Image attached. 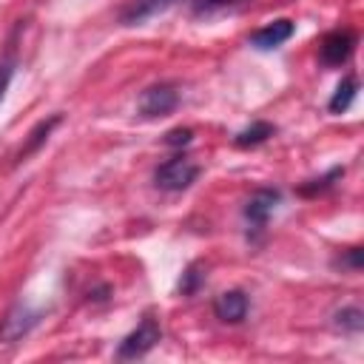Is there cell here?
<instances>
[{"instance_id":"obj_1","label":"cell","mask_w":364,"mask_h":364,"mask_svg":"<svg viewBox=\"0 0 364 364\" xmlns=\"http://www.w3.org/2000/svg\"><path fill=\"white\" fill-rule=\"evenodd\" d=\"M199 176V165L193 159H188L185 154H176L171 159H165L156 171H154V185L159 191H168V193H179L185 188H191Z\"/></svg>"},{"instance_id":"obj_2","label":"cell","mask_w":364,"mask_h":364,"mask_svg":"<svg viewBox=\"0 0 364 364\" xmlns=\"http://www.w3.org/2000/svg\"><path fill=\"white\" fill-rule=\"evenodd\" d=\"M279 202H282V191L279 188H256L250 193V199L242 208L250 239H259L264 233V228H267V222H270V216H273Z\"/></svg>"},{"instance_id":"obj_3","label":"cell","mask_w":364,"mask_h":364,"mask_svg":"<svg viewBox=\"0 0 364 364\" xmlns=\"http://www.w3.org/2000/svg\"><path fill=\"white\" fill-rule=\"evenodd\" d=\"M159 341H162V327H159V321H156L154 316H145V318L136 324V330H131V333L119 341V347H117V358H119V361L142 358V355L151 353Z\"/></svg>"},{"instance_id":"obj_4","label":"cell","mask_w":364,"mask_h":364,"mask_svg":"<svg viewBox=\"0 0 364 364\" xmlns=\"http://www.w3.org/2000/svg\"><path fill=\"white\" fill-rule=\"evenodd\" d=\"M179 105V91L173 82H154L148 85L139 100H136V111L145 119H156V117H168L173 108Z\"/></svg>"},{"instance_id":"obj_5","label":"cell","mask_w":364,"mask_h":364,"mask_svg":"<svg viewBox=\"0 0 364 364\" xmlns=\"http://www.w3.org/2000/svg\"><path fill=\"white\" fill-rule=\"evenodd\" d=\"M355 43H358V37H355L353 28H336V31L324 34V40L318 43V63L327 65V68L344 65L353 57Z\"/></svg>"},{"instance_id":"obj_6","label":"cell","mask_w":364,"mask_h":364,"mask_svg":"<svg viewBox=\"0 0 364 364\" xmlns=\"http://www.w3.org/2000/svg\"><path fill=\"white\" fill-rule=\"evenodd\" d=\"M40 316H43V310H37V307H31L26 301H17L3 316V321H0V341H6V344L20 341L23 336H28L34 330V324L40 321Z\"/></svg>"},{"instance_id":"obj_7","label":"cell","mask_w":364,"mask_h":364,"mask_svg":"<svg viewBox=\"0 0 364 364\" xmlns=\"http://www.w3.org/2000/svg\"><path fill=\"white\" fill-rule=\"evenodd\" d=\"M247 310H250V299H247L245 290H225V293H219L213 299V316L219 321H225V324L245 321Z\"/></svg>"},{"instance_id":"obj_8","label":"cell","mask_w":364,"mask_h":364,"mask_svg":"<svg viewBox=\"0 0 364 364\" xmlns=\"http://www.w3.org/2000/svg\"><path fill=\"white\" fill-rule=\"evenodd\" d=\"M293 31H296L293 20L279 17V20L267 23V26L256 28V31L250 34V40H247V43H250L253 48H259V51H270V48H279L282 43H287V40L293 37Z\"/></svg>"},{"instance_id":"obj_9","label":"cell","mask_w":364,"mask_h":364,"mask_svg":"<svg viewBox=\"0 0 364 364\" xmlns=\"http://www.w3.org/2000/svg\"><path fill=\"white\" fill-rule=\"evenodd\" d=\"M179 0H128L119 9V26H142L145 20L168 11L171 6H176Z\"/></svg>"},{"instance_id":"obj_10","label":"cell","mask_w":364,"mask_h":364,"mask_svg":"<svg viewBox=\"0 0 364 364\" xmlns=\"http://www.w3.org/2000/svg\"><path fill=\"white\" fill-rule=\"evenodd\" d=\"M60 119H63L60 114H51L48 119H40V122H37V125L31 128V134L26 136L23 148L17 151V162H23V159H28L31 154H37V151H40V145H43V142H46V139L51 136V131H54V128L60 125Z\"/></svg>"},{"instance_id":"obj_11","label":"cell","mask_w":364,"mask_h":364,"mask_svg":"<svg viewBox=\"0 0 364 364\" xmlns=\"http://www.w3.org/2000/svg\"><path fill=\"white\" fill-rule=\"evenodd\" d=\"M355 94H358V77H355V74L341 77V82L336 85V91H333V97H330V102H327V111H330V114H344V111L353 105Z\"/></svg>"},{"instance_id":"obj_12","label":"cell","mask_w":364,"mask_h":364,"mask_svg":"<svg viewBox=\"0 0 364 364\" xmlns=\"http://www.w3.org/2000/svg\"><path fill=\"white\" fill-rule=\"evenodd\" d=\"M273 134H276V125H270V122H264V119H256V122H250L245 131H239V134L233 136V145H236V148H259V145L267 142Z\"/></svg>"},{"instance_id":"obj_13","label":"cell","mask_w":364,"mask_h":364,"mask_svg":"<svg viewBox=\"0 0 364 364\" xmlns=\"http://www.w3.org/2000/svg\"><path fill=\"white\" fill-rule=\"evenodd\" d=\"M341 176H344V168H341V165H336V168H330L324 176L307 179V182L299 188V193H301V196H318V193H324L327 188H333V185H336V179H341Z\"/></svg>"},{"instance_id":"obj_14","label":"cell","mask_w":364,"mask_h":364,"mask_svg":"<svg viewBox=\"0 0 364 364\" xmlns=\"http://www.w3.org/2000/svg\"><path fill=\"white\" fill-rule=\"evenodd\" d=\"M245 3L247 0H193L191 11H193V17H213V14H222V11H233Z\"/></svg>"},{"instance_id":"obj_15","label":"cell","mask_w":364,"mask_h":364,"mask_svg":"<svg viewBox=\"0 0 364 364\" xmlns=\"http://www.w3.org/2000/svg\"><path fill=\"white\" fill-rule=\"evenodd\" d=\"M333 321H336V327L344 330V333H361V327H364V313H361L358 304H350V307L336 310Z\"/></svg>"},{"instance_id":"obj_16","label":"cell","mask_w":364,"mask_h":364,"mask_svg":"<svg viewBox=\"0 0 364 364\" xmlns=\"http://www.w3.org/2000/svg\"><path fill=\"white\" fill-rule=\"evenodd\" d=\"M202 282H205L202 267H199V264H191V267L182 273V279H179V293H182V296H193V293L202 287Z\"/></svg>"},{"instance_id":"obj_17","label":"cell","mask_w":364,"mask_h":364,"mask_svg":"<svg viewBox=\"0 0 364 364\" xmlns=\"http://www.w3.org/2000/svg\"><path fill=\"white\" fill-rule=\"evenodd\" d=\"M361 262H364V250L355 245V247H347V250H341V256H338L333 264H336V267H341V270L358 273V270H361Z\"/></svg>"},{"instance_id":"obj_18","label":"cell","mask_w":364,"mask_h":364,"mask_svg":"<svg viewBox=\"0 0 364 364\" xmlns=\"http://www.w3.org/2000/svg\"><path fill=\"white\" fill-rule=\"evenodd\" d=\"M14 68H17V60H14L11 54H6V57H0V102H3V97H6V91H9V85H11V77H14Z\"/></svg>"},{"instance_id":"obj_19","label":"cell","mask_w":364,"mask_h":364,"mask_svg":"<svg viewBox=\"0 0 364 364\" xmlns=\"http://www.w3.org/2000/svg\"><path fill=\"white\" fill-rule=\"evenodd\" d=\"M191 139H193L191 128H173L165 134V145H171V148H185V145H191Z\"/></svg>"}]
</instances>
